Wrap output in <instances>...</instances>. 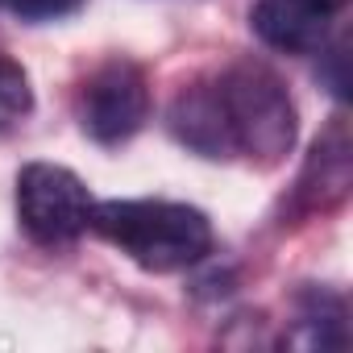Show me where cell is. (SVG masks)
<instances>
[{"label":"cell","mask_w":353,"mask_h":353,"mask_svg":"<svg viewBox=\"0 0 353 353\" xmlns=\"http://www.w3.org/2000/svg\"><path fill=\"white\" fill-rule=\"evenodd\" d=\"M88 229L150 274L188 270L212 250V221L174 200H104L92 204Z\"/></svg>","instance_id":"1"},{"label":"cell","mask_w":353,"mask_h":353,"mask_svg":"<svg viewBox=\"0 0 353 353\" xmlns=\"http://www.w3.org/2000/svg\"><path fill=\"white\" fill-rule=\"evenodd\" d=\"M212 79L233 137V158H250L254 166H279L299 133L295 100L283 88V79L254 59H241Z\"/></svg>","instance_id":"2"},{"label":"cell","mask_w":353,"mask_h":353,"mask_svg":"<svg viewBox=\"0 0 353 353\" xmlns=\"http://www.w3.org/2000/svg\"><path fill=\"white\" fill-rule=\"evenodd\" d=\"M92 196L75 170L59 162H30L17 174V225L30 241L59 250L88 233Z\"/></svg>","instance_id":"3"},{"label":"cell","mask_w":353,"mask_h":353,"mask_svg":"<svg viewBox=\"0 0 353 353\" xmlns=\"http://www.w3.org/2000/svg\"><path fill=\"white\" fill-rule=\"evenodd\" d=\"M75 112H79V125H83V133L92 141H100V145L129 141L145 125V117H150V83H145V71L137 63H129V59L100 63L79 83Z\"/></svg>","instance_id":"4"},{"label":"cell","mask_w":353,"mask_h":353,"mask_svg":"<svg viewBox=\"0 0 353 353\" xmlns=\"http://www.w3.org/2000/svg\"><path fill=\"white\" fill-rule=\"evenodd\" d=\"M349 0H258L250 30L279 54H320Z\"/></svg>","instance_id":"5"},{"label":"cell","mask_w":353,"mask_h":353,"mask_svg":"<svg viewBox=\"0 0 353 353\" xmlns=\"http://www.w3.org/2000/svg\"><path fill=\"white\" fill-rule=\"evenodd\" d=\"M349 183H353V141L345 117H332V125L316 137L303 174L291 192V216H316L336 208L349 196Z\"/></svg>","instance_id":"6"},{"label":"cell","mask_w":353,"mask_h":353,"mask_svg":"<svg viewBox=\"0 0 353 353\" xmlns=\"http://www.w3.org/2000/svg\"><path fill=\"white\" fill-rule=\"evenodd\" d=\"M170 133L179 137L188 150H196L200 158L212 162H229L233 158V137L221 112V92L216 79H196L188 83L170 104Z\"/></svg>","instance_id":"7"},{"label":"cell","mask_w":353,"mask_h":353,"mask_svg":"<svg viewBox=\"0 0 353 353\" xmlns=\"http://www.w3.org/2000/svg\"><path fill=\"white\" fill-rule=\"evenodd\" d=\"M299 328H307V336H299V345L341 349V345L349 341V336H345V303H341V295H324V291L303 295Z\"/></svg>","instance_id":"8"},{"label":"cell","mask_w":353,"mask_h":353,"mask_svg":"<svg viewBox=\"0 0 353 353\" xmlns=\"http://www.w3.org/2000/svg\"><path fill=\"white\" fill-rule=\"evenodd\" d=\"M34 108V88L21 63L0 54V129H13L17 121H26Z\"/></svg>","instance_id":"9"},{"label":"cell","mask_w":353,"mask_h":353,"mask_svg":"<svg viewBox=\"0 0 353 353\" xmlns=\"http://www.w3.org/2000/svg\"><path fill=\"white\" fill-rule=\"evenodd\" d=\"M0 5H9L17 17L26 21H59V17H71L83 9V0H0Z\"/></svg>","instance_id":"10"}]
</instances>
